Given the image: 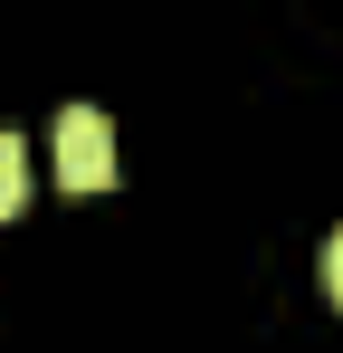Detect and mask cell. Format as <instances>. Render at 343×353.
I'll list each match as a JSON object with an SVG mask.
<instances>
[{
  "label": "cell",
  "instance_id": "6da1fadb",
  "mask_svg": "<svg viewBox=\"0 0 343 353\" xmlns=\"http://www.w3.org/2000/svg\"><path fill=\"white\" fill-rule=\"evenodd\" d=\"M57 181L67 191H105L114 181V124L96 105H67L57 115Z\"/></svg>",
  "mask_w": 343,
  "mask_h": 353
},
{
  "label": "cell",
  "instance_id": "7a4b0ae2",
  "mask_svg": "<svg viewBox=\"0 0 343 353\" xmlns=\"http://www.w3.org/2000/svg\"><path fill=\"white\" fill-rule=\"evenodd\" d=\"M19 210H29V143L0 134V220H19Z\"/></svg>",
  "mask_w": 343,
  "mask_h": 353
},
{
  "label": "cell",
  "instance_id": "3957f363",
  "mask_svg": "<svg viewBox=\"0 0 343 353\" xmlns=\"http://www.w3.org/2000/svg\"><path fill=\"white\" fill-rule=\"evenodd\" d=\"M324 296H334V305H343V230L324 239Z\"/></svg>",
  "mask_w": 343,
  "mask_h": 353
}]
</instances>
